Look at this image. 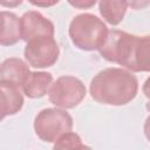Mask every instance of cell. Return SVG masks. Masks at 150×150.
Segmentation results:
<instances>
[{
    "label": "cell",
    "mask_w": 150,
    "mask_h": 150,
    "mask_svg": "<svg viewBox=\"0 0 150 150\" xmlns=\"http://www.w3.org/2000/svg\"><path fill=\"white\" fill-rule=\"evenodd\" d=\"M138 81L132 71L123 68H105L90 81L89 93L94 101L104 105H125L137 95Z\"/></svg>",
    "instance_id": "obj_1"
},
{
    "label": "cell",
    "mask_w": 150,
    "mask_h": 150,
    "mask_svg": "<svg viewBox=\"0 0 150 150\" xmlns=\"http://www.w3.org/2000/svg\"><path fill=\"white\" fill-rule=\"evenodd\" d=\"M109 30L100 18L90 13H82L73 18L68 34L75 47L84 52L98 50L107 39Z\"/></svg>",
    "instance_id": "obj_2"
},
{
    "label": "cell",
    "mask_w": 150,
    "mask_h": 150,
    "mask_svg": "<svg viewBox=\"0 0 150 150\" xmlns=\"http://www.w3.org/2000/svg\"><path fill=\"white\" fill-rule=\"evenodd\" d=\"M73 117L62 108H46L38 112L34 120L36 136L47 143H55L63 134L71 131Z\"/></svg>",
    "instance_id": "obj_3"
},
{
    "label": "cell",
    "mask_w": 150,
    "mask_h": 150,
    "mask_svg": "<svg viewBox=\"0 0 150 150\" xmlns=\"http://www.w3.org/2000/svg\"><path fill=\"white\" fill-rule=\"evenodd\" d=\"M87 95L83 82L71 75H64L56 79L48 90V98L57 108L73 109L77 107Z\"/></svg>",
    "instance_id": "obj_4"
},
{
    "label": "cell",
    "mask_w": 150,
    "mask_h": 150,
    "mask_svg": "<svg viewBox=\"0 0 150 150\" xmlns=\"http://www.w3.org/2000/svg\"><path fill=\"white\" fill-rule=\"evenodd\" d=\"M23 55L26 62L38 69L54 66L60 55V48L54 36H46L26 42Z\"/></svg>",
    "instance_id": "obj_5"
},
{
    "label": "cell",
    "mask_w": 150,
    "mask_h": 150,
    "mask_svg": "<svg viewBox=\"0 0 150 150\" xmlns=\"http://www.w3.org/2000/svg\"><path fill=\"white\" fill-rule=\"evenodd\" d=\"M134 39V34L118 29H111L109 30L107 39L100 47L98 52L104 60L123 66L129 56Z\"/></svg>",
    "instance_id": "obj_6"
},
{
    "label": "cell",
    "mask_w": 150,
    "mask_h": 150,
    "mask_svg": "<svg viewBox=\"0 0 150 150\" xmlns=\"http://www.w3.org/2000/svg\"><path fill=\"white\" fill-rule=\"evenodd\" d=\"M20 25L21 39L25 42L40 38L54 36L55 34L54 23L36 11H29L23 13V15L20 18Z\"/></svg>",
    "instance_id": "obj_7"
},
{
    "label": "cell",
    "mask_w": 150,
    "mask_h": 150,
    "mask_svg": "<svg viewBox=\"0 0 150 150\" xmlns=\"http://www.w3.org/2000/svg\"><path fill=\"white\" fill-rule=\"evenodd\" d=\"M123 67L134 73L150 71V35H135L129 56Z\"/></svg>",
    "instance_id": "obj_8"
},
{
    "label": "cell",
    "mask_w": 150,
    "mask_h": 150,
    "mask_svg": "<svg viewBox=\"0 0 150 150\" xmlns=\"http://www.w3.org/2000/svg\"><path fill=\"white\" fill-rule=\"evenodd\" d=\"M29 64L21 59L9 57L1 63L0 82H7L16 87H22L27 76L29 75Z\"/></svg>",
    "instance_id": "obj_9"
},
{
    "label": "cell",
    "mask_w": 150,
    "mask_h": 150,
    "mask_svg": "<svg viewBox=\"0 0 150 150\" xmlns=\"http://www.w3.org/2000/svg\"><path fill=\"white\" fill-rule=\"evenodd\" d=\"M53 83V75L47 71H30L22 84L23 94L29 98H40L48 94Z\"/></svg>",
    "instance_id": "obj_10"
},
{
    "label": "cell",
    "mask_w": 150,
    "mask_h": 150,
    "mask_svg": "<svg viewBox=\"0 0 150 150\" xmlns=\"http://www.w3.org/2000/svg\"><path fill=\"white\" fill-rule=\"evenodd\" d=\"M1 90V118L18 114L23 107V96L20 87L7 82H0Z\"/></svg>",
    "instance_id": "obj_11"
},
{
    "label": "cell",
    "mask_w": 150,
    "mask_h": 150,
    "mask_svg": "<svg viewBox=\"0 0 150 150\" xmlns=\"http://www.w3.org/2000/svg\"><path fill=\"white\" fill-rule=\"evenodd\" d=\"M21 40L20 19L11 12H1V36L0 43L4 47L14 46Z\"/></svg>",
    "instance_id": "obj_12"
},
{
    "label": "cell",
    "mask_w": 150,
    "mask_h": 150,
    "mask_svg": "<svg viewBox=\"0 0 150 150\" xmlns=\"http://www.w3.org/2000/svg\"><path fill=\"white\" fill-rule=\"evenodd\" d=\"M127 8V0H100L98 2L101 16L111 26H117L123 21Z\"/></svg>",
    "instance_id": "obj_13"
},
{
    "label": "cell",
    "mask_w": 150,
    "mask_h": 150,
    "mask_svg": "<svg viewBox=\"0 0 150 150\" xmlns=\"http://www.w3.org/2000/svg\"><path fill=\"white\" fill-rule=\"evenodd\" d=\"M87 145L82 142L81 137L73 131H68L60 136L54 143V149H84Z\"/></svg>",
    "instance_id": "obj_14"
},
{
    "label": "cell",
    "mask_w": 150,
    "mask_h": 150,
    "mask_svg": "<svg viewBox=\"0 0 150 150\" xmlns=\"http://www.w3.org/2000/svg\"><path fill=\"white\" fill-rule=\"evenodd\" d=\"M68 4L77 9H89L94 7L97 0H67Z\"/></svg>",
    "instance_id": "obj_15"
},
{
    "label": "cell",
    "mask_w": 150,
    "mask_h": 150,
    "mask_svg": "<svg viewBox=\"0 0 150 150\" xmlns=\"http://www.w3.org/2000/svg\"><path fill=\"white\" fill-rule=\"evenodd\" d=\"M127 2L131 9H143L150 5V0H127Z\"/></svg>",
    "instance_id": "obj_16"
},
{
    "label": "cell",
    "mask_w": 150,
    "mask_h": 150,
    "mask_svg": "<svg viewBox=\"0 0 150 150\" xmlns=\"http://www.w3.org/2000/svg\"><path fill=\"white\" fill-rule=\"evenodd\" d=\"M33 6L36 7H42V8H47V7H52L55 6L60 0H28Z\"/></svg>",
    "instance_id": "obj_17"
},
{
    "label": "cell",
    "mask_w": 150,
    "mask_h": 150,
    "mask_svg": "<svg viewBox=\"0 0 150 150\" xmlns=\"http://www.w3.org/2000/svg\"><path fill=\"white\" fill-rule=\"evenodd\" d=\"M145 108H146V110L150 112V101L146 103ZM143 130H144V136H145V138L150 142V114H149V116L146 117V120H145V122H144Z\"/></svg>",
    "instance_id": "obj_18"
},
{
    "label": "cell",
    "mask_w": 150,
    "mask_h": 150,
    "mask_svg": "<svg viewBox=\"0 0 150 150\" xmlns=\"http://www.w3.org/2000/svg\"><path fill=\"white\" fill-rule=\"evenodd\" d=\"M0 4L2 7L7 8H15L22 4V0H0Z\"/></svg>",
    "instance_id": "obj_19"
},
{
    "label": "cell",
    "mask_w": 150,
    "mask_h": 150,
    "mask_svg": "<svg viewBox=\"0 0 150 150\" xmlns=\"http://www.w3.org/2000/svg\"><path fill=\"white\" fill-rule=\"evenodd\" d=\"M142 91L144 94V96L146 98L150 100V76L145 80V82L143 83V87H142Z\"/></svg>",
    "instance_id": "obj_20"
}]
</instances>
